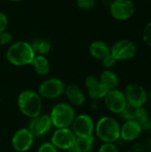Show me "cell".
Masks as SVG:
<instances>
[{"label":"cell","instance_id":"cell-1","mask_svg":"<svg viewBox=\"0 0 151 152\" xmlns=\"http://www.w3.org/2000/svg\"><path fill=\"white\" fill-rule=\"evenodd\" d=\"M36 53L31 44L26 41H16L10 45L6 52L7 61L13 66L20 67L31 63Z\"/></svg>","mask_w":151,"mask_h":152},{"label":"cell","instance_id":"cell-2","mask_svg":"<svg viewBox=\"0 0 151 152\" xmlns=\"http://www.w3.org/2000/svg\"><path fill=\"white\" fill-rule=\"evenodd\" d=\"M94 133L97 138L103 143H116L120 139V124L113 117H101L94 126Z\"/></svg>","mask_w":151,"mask_h":152},{"label":"cell","instance_id":"cell-3","mask_svg":"<svg viewBox=\"0 0 151 152\" xmlns=\"http://www.w3.org/2000/svg\"><path fill=\"white\" fill-rule=\"evenodd\" d=\"M20 111L26 117L32 118L41 114L43 102L38 93L33 90L22 91L17 100Z\"/></svg>","mask_w":151,"mask_h":152},{"label":"cell","instance_id":"cell-4","mask_svg":"<svg viewBox=\"0 0 151 152\" xmlns=\"http://www.w3.org/2000/svg\"><path fill=\"white\" fill-rule=\"evenodd\" d=\"M49 116L54 127L64 128L71 126L76 118V113L71 104L61 102L52 109Z\"/></svg>","mask_w":151,"mask_h":152},{"label":"cell","instance_id":"cell-5","mask_svg":"<svg viewBox=\"0 0 151 152\" xmlns=\"http://www.w3.org/2000/svg\"><path fill=\"white\" fill-rule=\"evenodd\" d=\"M66 88L65 83L57 77H51L45 79L38 87V94L41 98L53 100L59 98L64 94Z\"/></svg>","mask_w":151,"mask_h":152},{"label":"cell","instance_id":"cell-6","mask_svg":"<svg viewBox=\"0 0 151 152\" xmlns=\"http://www.w3.org/2000/svg\"><path fill=\"white\" fill-rule=\"evenodd\" d=\"M137 53L135 43L130 39H120L110 47V53L118 61H128L133 59Z\"/></svg>","mask_w":151,"mask_h":152},{"label":"cell","instance_id":"cell-7","mask_svg":"<svg viewBox=\"0 0 151 152\" xmlns=\"http://www.w3.org/2000/svg\"><path fill=\"white\" fill-rule=\"evenodd\" d=\"M108 110L116 115H120L127 105V101L123 91L115 88L110 89L103 98Z\"/></svg>","mask_w":151,"mask_h":152},{"label":"cell","instance_id":"cell-8","mask_svg":"<svg viewBox=\"0 0 151 152\" xmlns=\"http://www.w3.org/2000/svg\"><path fill=\"white\" fill-rule=\"evenodd\" d=\"M77 136L70 127L56 128L51 137V142L61 151H68L75 146Z\"/></svg>","mask_w":151,"mask_h":152},{"label":"cell","instance_id":"cell-9","mask_svg":"<svg viewBox=\"0 0 151 152\" xmlns=\"http://www.w3.org/2000/svg\"><path fill=\"white\" fill-rule=\"evenodd\" d=\"M127 103L135 107H144L149 100V94L145 88L135 83H131L126 86L124 91Z\"/></svg>","mask_w":151,"mask_h":152},{"label":"cell","instance_id":"cell-10","mask_svg":"<svg viewBox=\"0 0 151 152\" xmlns=\"http://www.w3.org/2000/svg\"><path fill=\"white\" fill-rule=\"evenodd\" d=\"M53 126L50 116L47 114H40L35 118H29L27 128L36 138L46 135L52 130Z\"/></svg>","mask_w":151,"mask_h":152},{"label":"cell","instance_id":"cell-11","mask_svg":"<svg viewBox=\"0 0 151 152\" xmlns=\"http://www.w3.org/2000/svg\"><path fill=\"white\" fill-rule=\"evenodd\" d=\"M134 4L131 0H114L109 5L111 16L117 20H129L134 14Z\"/></svg>","mask_w":151,"mask_h":152},{"label":"cell","instance_id":"cell-12","mask_svg":"<svg viewBox=\"0 0 151 152\" xmlns=\"http://www.w3.org/2000/svg\"><path fill=\"white\" fill-rule=\"evenodd\" d=\"M94 126L95 124L89 115L80 114L76 116L70 127L77 137H86L93 135Z\"/></svg>","mask_w":151,"mask_h":152},{"label":"cell","instance_id":"cell-13","mask_svg":"<svg viewBox=\"0 0 151 152\" xmlns=\"http://www.w3.org/2000/svg\"><path fill=\"white\" fill-rule=\"evenodd\" d=\"M34 140V135L27 127H25L17 130L13 134L11 140V144L15 151L26 152L33 146Z\"/></svg>","mask_w":151,"mask_h":152},{"label":"cell","instance_id":"cell-14","mask_svg":"<svg viewBox=\"0 0 151 152\" xmlns=\"http://www.w3.org/2000/svg\"><path fill=\"white\" fill-rule=\"evenodd\" d=\"M85 87L87 88V93L92 100H101L105 97L109 92V88L104 86L99 79V77L90 75L85 80Z\"/></svg>","mask_w":151,"mask_h":152},{"label":"cell","instance_id":"cell-15","mask_svg":"<svg viewBox=\"0 0 151 152\" xmlns=\"http://www.w3.org/2000/svg\"><path fill=\"white\" fill-rule=\"evenodd\" d=\"M143 130L135 120H125L120 125V139L126 142H133L140 138Z\"/></svg>","mask_w":151,"mask_h":152},{"label":"cell","instance_id":"cell-16","mask_svg":"<svg viewBox=\"0 0 151 152\" xmlns=\"http://www.w3.org/2000/svg\"><path fill=\"white\" fill-rule=\"evenodd\" d=\"M64 94L71 105L82 106L85 102V94L77 85L67 86L65 88Z\"/></svg>","mask_w":151,"mask_h":152},{"label":"cell","instance_id":"cell-17","mask_svg":"<svg viewBox=\"0 0 151 152\" xmlns=\"http://www.w3.org/2000/svg\"><path fill=\"white\" fill-rule=\"evenodd\" d=\"M89 52L92 57L96 60L101 61L110 53V47L103 41L96 40L91 43Z\"/></svg>","mask_w":151,"mask_h":152},{"label":"cell","instance_id":"cell-18","mask_svg":"<svg viewBox=\"0 0 151 152\" xmlns=\"http://www.w3.org/2000/svg\"><path fill=\"white\" fill-rule=\"evenodd\" d=\"M30 65L33 67L35 72L42 77L48 75L50 71V63L47 58L44 55L36 54L34 59L32 60Z\"/></svg>","mask_w":151,"mask_h":152},{"label":"cell","instance_id":"cell-19","mask_svg":"<svg viewBox=\"0 0 151 152\" xmlns=\"http://www.w3.org/2000/svg\"><path fill=\"white\" fill-rule=\"evenodd\" d=\"M100 81L106 86L109 90L110 89H115L117 88L118 85H119V78L118 76L112 70L110 69H105L103 70L99 77Z\"/></svg>","mask_w":151,"mask_h":152},{"label":"cell","instance_id":"cell-20","mask_svg":"<svg viewBox=\"0 0 151 152\" xmlns=\"http://www.w3.org/2000/svg\"><path fill=\"white\" fill-rule=\"evenodd\" d=\"M95 142V137L86 136V137H77L75 147L80 152H92Z\"/></svg>","mask_w":151,"mask_h":152},{"label":"cell","instance_id":"cell-21","mask_svg":"<svg viewBox=\"0 0 151 152\" xmlns=\"http://www.w3.org/2000/svg\"><path fill=\"white\" fill-rule=\"evenodd\" d=\"M31 46L35 52L36 54H41L45 55L49 53L51 50V43L49 40L42 38V39H36L32 44Z\"/></svg>","mask_w":151,"mask_h":152},{"label":"cell","instance_id":"cell-22","mask_svg":"<svg viewBox=\"0 0 151 152\" xmlns=\"http://www.w3.org/2000/svg\"><path fill=\"white\" fill-rule=\"evenodd\" d=\"M98 152H119V150L114 142H104L99 148Z\"/></svg>","mask_w":151,"mask_h":152},{"label":"cell","instance_id":"cell-23","mask_svg":"<svg viewBox=\"0 0 151 152\" xmlns=\"http://www.w3.org/2000/svg\"><path fill=\"white\" fill-rule=\"evenodd\" d=\"M37 152H59V150L51 142H45L38 147Z\"/></svg>","mask_w":151,"mask_h":152},{"label":"cell","instance_id":"cell-24","mask_svg":"<svg viewBox=\"0 0 151 152\" xmlns=\"http://www.w3.org/2000/svg\"><path fill=\"white\" fill-rule=\"evenodd\" d=\"M142 37H143L144 43L151 48V21H150L145 26V28L143 29Z\"/></svg>","mask_w":151,"mask_h":152},{"label":"cell","instance_id":"cell-25","mask_svg":"<svg viewBox=\"0 0 151 152\" xmlns=\"http://www.w3.org/2000/svg\"><path fill=\"white\" fill-rule=\"evenodd\" d=\"M77 5L82 10H90L93 7L95 0H76Z\"/></svg>","mask_w":151,"mask_h":152},{"label":"cell","instance_id":"cell-26","mask_svg":"<svg viewBox=\"0 0 151 152\" xmlns=\"http://www.w3.org/2000/svg\"><path fill=\"white\" fill-rule=\"evenodd\" d=\"M12 41V35L6 30L0 32V46L9 45Z\"/></svg>","mask_w":151,"mask_h":152},{"label":"cell","instance_id":"cell-27","mask_svg":"<svg viewBox=\"0 0 151 152\" xmlns=\"http://www.w3.org/2000/svg\"><path fill=\"white\" fill-rule=\"evenodd\" d=\"M117 60L112 56V54L111 53H109L108 56H106L103 60H101V62H102V65L106 68V69H111L112 67H114L115 66V64L117 63Z\"/></svg>","mask_w":151,"mask_h":152},{"label":"cell","instance_id":"cell-28","mask_svg":"<svg viewBox=\"0 0 151 152\" xmlns=\"http://www.w3.org/2000/svg\"><path fill=\"white\" fill-rule=\"evenodd\" d=\"M8 26V18L6 14L3 12H0V32L6 30Z\"/></svg>","mask_w":151,"mask_h":152},{"label":"cell","instance_id":"cell-29","mask_svg":"<svg viewBox=\"0 0 151 152\" xmlns=\"http://www.w3.org/2000/svg\"><path fill=\"white\" fill-rule=\"evenodd\" d=\"M67 152H80L75 146L74 147H72V148H70V149H69L68 151H66Z\"/></svg>","mask_w":151,"mask_h":152},{"label":"cell","instance_id":"cell-30","mask_svg":"<svg viewBox=\"0 0 151 152\" xmlns=\"http://www.w3.org/2000/svg\"><path fill=\"white\" fill-rule=\"evenodd\" d=\"M10 2H13V3H17V2H20V0H8Z\"/></svg>","mask_w":151,"mask_h":152},{"label":"cell","instance_id":"cell-31","mask_svg":"<svg viewBox=\"0 0 151 152\" xmlns=\"http://www.w3.org/2000/svg\"><path fill=\"white\" fill-rule=\"evenodd\" d=\"M149 99L150 100V102H151V89H150V94H149Z\"/></svg>","mask_w":151,"mask_h":152}]
</instances>
